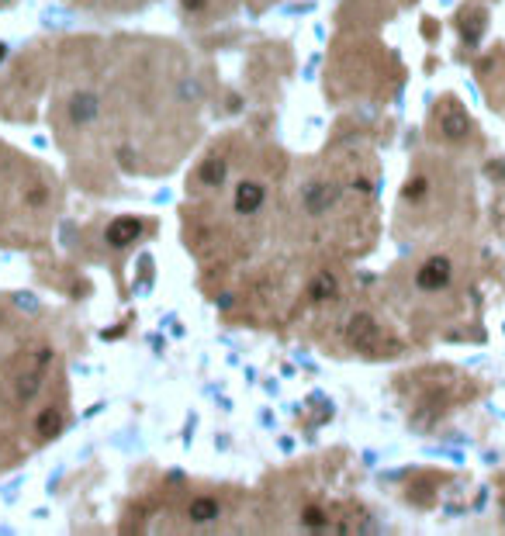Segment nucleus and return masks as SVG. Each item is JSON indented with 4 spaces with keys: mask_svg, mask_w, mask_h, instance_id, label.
<instances>
[{
    "mask_svg": "<svg viewBox=\"0 0 505 536\" xmlns=\"http://www.w3.org/2000/svg\"><path fill=\"white\" fill-rule=\"evenodd\" d=\"M450 281H454V266H450L447 256H430L423 266H419V274H415L419 291H443Z\"/></svg>",
    "mask_w": 505,
    "mask_h": 536,
    "instance_id": "f257e3e1",
    "label": "nucleus"
},
{
    "mask_svg": "<svg viewBox=\"0 0 505 536\" xmlns=\"http://www.w3.org/2000/svg\"><path fill=\"white\" fill-rule=\"evenodd\" d=\"M336 201H340V187L329 184V180H312L305 191H301V208L308 215H325L329 208H336Z\"/></svg>",
    "mask_w": 505,
    "mask_h": 536,
    "instance_id": "f03ea898",
    "label": "nucleus"
},
{
    "mask_svg": "<svg viewBox=\"0 0 505 536\" xmlns=\"http://www.w3.org/2000/svg\"><path fill=\"white\" fill-rule=\"evenodd\" d=\"M49 349H42V356H38V364H32L25 374H18L14 377V401L18 405H25V401H32L35 395H38V388H42V381H45V360H49Z\"/></svg>",
    "mask_w": 505,
    "mask_h": 536,
    "instance_id": "7ed1b4c3",
    "label": "nucleus"
},
{
    "mask_svg": "<svg viewBox=\"0 0 505 536\" xmlns=\"http://www.w3.org/2000/svg\"><path fill=\"white\" fill-rule=\"evenodd\" d=\"M66 115H69L73 125H91V121L101 118V97L94 91H76L66 104Z\"/></svg>",
    "mask_w": 505,
    "mask_h": 536,
    "instance_id": "20e7f679",
    "label": "nucleus"
},
{
    "mask_svg": "<svg viewBox=\"0 0 505 536\" xmlns=\"http://www.w3.org/2000/svg\"><path fill=\"white\" fill-rule=\"evenodd\" d=\"M263 201H267V191H263L260 184L242 180V184L235 187V211H239V215H257V211L263 208Z\"/></svg>",
    "mask_w": 505,
    "mask_h": 536,
    "instance_id": "39448f33",
    "label": "nucleus"
},
{
    "mask_svg": "<svg viewBox=\"0 0 505 536\" xmlns=\"http://www.w3.org/2000/svg\"><path fill=\"white\" fill-rule=\"evenodd\" d=\"M139 235H142V222H135V218H118V222L108 225V242L111 246H128Z\"/></svg>",
    "mask_w": 505,
    "mask_h": 536,
    "instance_id": "423d86ee",
    "label": "nucleus"
},
{
    "mask_svg": "<svg viewBox=\"0 0 505 536\" xmlns=\"http://www.w3.org/2000/svg\"><path fill=\"white\" fill-rule=\"evenodd\" d=\"M440 128H443V135L447 139H464L467 132H471V121H467V115L460 111V108H447L443 115H440Z\"/></svg>",
    "mask_w": 505,
    "mask_h": 536,
    "instance_id": "0eeeda50",
    "label": "nucleus"
},
{
    "mask_svg": "<svg viewBox=\"0 0 505 536\" xmlns=\"http://www.w3.org/2000/svg\"><path fill=\"white\" fill-rule=\"evenodd\" d=\"M187 515H191V522H215L218 515H222V502L218 498H211V495H201V498H194L191 505H187Z\"/></svg>",
    "mask_w": 505,
    "mask_h": 536,
    "instance_id": "6e6552de",
    "label": "nucleus"
},
{
    "mask_svg": "<svg viewBox=\"0 0 505 536\" xmlns=\"http://www.w3.org/2000/svg\"><path fill=\"white\" fill-rule=\"evenodd\" d=\"M377 336H381V332H377V325H374V318H371V315H357V318L350 322V339H353V346L367 349Z\"/></svg>",
    "mask_w": 505,
    "mask_h": 536,
    "instance_id": "1a4fd4ad",
    "label": "nucleus"
},
{
    "mask_svg": "<svg viewBox=\"0 0 505 536\" xmlns=\"http://www.w3.org/2000/svg\"><path fill=\"white\" fill-rule=\"evenodd\" d=\"M59 429H62V412H59V408H45V412L35 419L38 439H52V436H59Z\"/></svg>",
    "mask_w": 505,
    "mask_h": 536,
    "instance_id": "9d476101",
    "label": "nucleus"
},
{
    "mask_svg": "<svg viewBox=\"0 0 505 536\" xmlns=\"http://www.w3.org/2000/svg\"><path fill=\"white\" fill-rule=\"evenodd\" d=\"M198 180L208 184V187H218L225 180V159H204L201 170H198Z\"/></svg>",
    "mask_w": 505,
    "mask_h": 536,
    "instance_id": "9b49d317",
    "label": "nucleus"
},
{
    "mask_svg": "<svg viewBox=\"0 0 505 536\" xmlns=\"http://www.w3.org/2000/svg\"><path fill=\"white\" fill-rule=\"evenodd\" d=\"M336 294H340V284H336L332 274L315 277V284H312V298H315V301H332Z\"/></svg>",
    "mask_w": 505,
    "mask_h": 536,
    "instance_id": "f8f14e48",
    "label": "nucleus"
},
{
    "mask_svg": "<svg viewBox=\"0 0 505 536\" xmlns=\"http://www.w3.org/2000/svg\"><path fill=\"white\" fill-rule=\"evenodd\" d=\"M481 25H484V14L481 11H471L464 21H460V32H464V42H478V35H481Z\"/></svg>",
    "mask_w": 505,
    "mask_h": 536,
    "instance_id": "ddd939ff",
    "label": "nucleus"
},
{
    "mask_svg": "<svg viewBox=\"0 0 505 536\" xmlns=\"http://www.w3.org/2000/svg\"><path fill=\"white\" fill-rule=\"evenodd\" d=\"M45 198H49V191H45L42 184H32V187L25 191V201H28L32 208H42V205H45Z\"/></svg>",
    "mask_w": 505,
    "mask_h": 536,
    "instance_id": "4468645a",
    "label": "nucleus"
},
{
    "mask_svg": "<svg viewBox=\"0 0 505 536\" xmlns=\"http://www.w3.org/2000/svg\"><path fill=\"white\" fill-rule=\"evenodd\" d=\"M180 86H184V91H180V94H184L187 101H198V97H201V83H198V80H184Z\"/></svg>",
    "mask_w": 505,
    "mask_h": 536,
    "instance_id": "2eb2a0df",
    "label": "nucleus"
},
{
    "mask_svg": "<svg viewBox=\"0 0 505 536\" xmlns=\"http://www.w3.org/2000/svg\"><path fill=\"white\" fill-rule=\"evenodd\" d=\"M405 194H408V201H419V198L426 194V180H423V176H419L415 184H408V191H405Z\"/></svg>",
    "mask_w": 505,
    "mask_h": 536,
    "instance_id": "dca6fc26",
    "label": "nucleus"
},
{
    "mask_svg": "<svg viewBox=\"0 0 505 536\" xmlns=\"http://www.w3.org/2000/svg\"><path fill=\"white\" fill-rule=\"evenodd\" d=\"M180 4H184L187 11H194V14H198V11H204V8H208V0H180Z\"/></svg>",
    "mask_w": 505,
    "mask_h": 536,
    "instance_id": "f3484780",
    "label": "nucleus"
}]
</instances>
